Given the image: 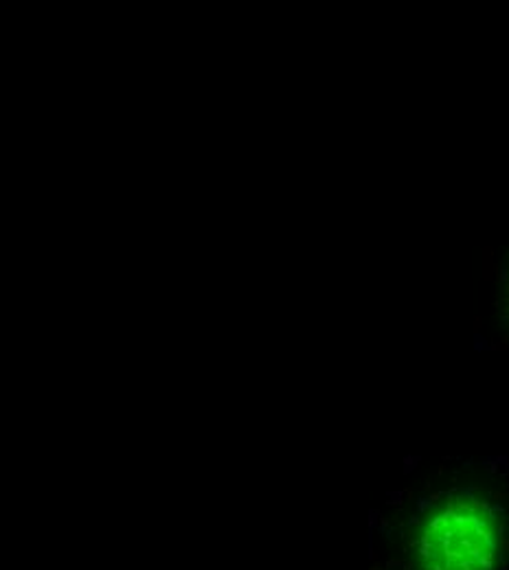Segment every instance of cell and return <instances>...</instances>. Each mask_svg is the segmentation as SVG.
<instances>
[{
  "label": "cell",
  "instance_id": "1",
  "mask_svg": "<svg viewBox=\"0 0 509 570\" xmlns=\"http://www.w3.org/2000/svg\"><path fill=\"white\" fill-rule=\"evenodd\" d=\"M503 518L472 492L443 497L413 535L418 570H497L503 558Z\"/></svg>",
  "mask_w": 509,
  "mask_h": 570
}]
</instances>
